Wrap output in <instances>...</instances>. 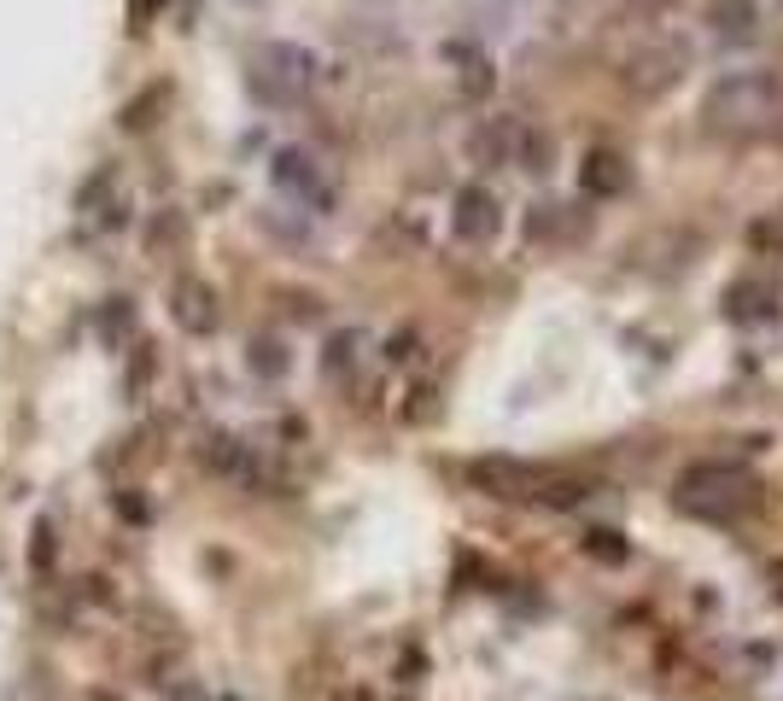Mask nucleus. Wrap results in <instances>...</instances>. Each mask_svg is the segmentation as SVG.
<instances>
[{
  "mask_svg": "<svg viewBox=\"0 0 783 701\" xmlns=\"http://www.w3.org/2000/svg\"><path fill=\"white\" fill-rule=\"evenodd\" d=\"M153 368H158V350H153V345H135L129 375H123V391H129V398H140V391L153 386Z\"/></svg>",
  "mask_w": 783,
  "mask_h": 701,
  "instance_id": "4be33fe9",
  "label": "nucleus"
},
{
  "mask_svg": "<svg viewBox=\"0 0 783 701\" xmlns=\"http://www.w3.org/2000/svg\"><path fill=\"white\" fill-rule=\"evenodd\" d=\"M270 181H275L286 199H299L311 217H327V205H334V188H327L322 164H316L311 153H299V147H281V153H275Z\"/></svg>",
  "mask_w": 783,
  "mask_h": 701,
  "instance_id": "39448f33",
  "label": "nucleus"
},
{
  "mask_svg": "<svg viewBox=\"0 0 783 701\" xmlns=\"http://www.w3.org/2000/svg\"><path fill=\"white\" fill-rule=\"evenodd\" d=\"M112 188H117V158H106V164H94V170L88 176H82V188H76V217H94L100 211V205H106L112 199Z\"/></svg>",
  "mask_w": 783,
  "mask_h": 701,
  "instance_id": "2eb2a0df",
  "label": "nucleus"
},
{
  "mask_svg": "<svg viewBox=\"0 0 783 701\" xmlns=\"http://www.w3.org/2000/svg\"><path fill=\"white\" fill-rule=\"evenodd\" d=\"M521 123H514V117H486L480 123V129H473V140H468V158L473 164H486V170H491V164H514V153H521Z\"/></svg>",
  "mask_w": 783,
  "mask_h": 701,
  "instance_id": "9b49d317",
  "label": "nucleus"
},
{
  "mask_svg": "<svg viewBox=\"0 0 783 701\" xmlns=\"http://www.w3.org/2000/svg\"><path fill=\"white\" fill-rule=\"evenodd\" d=\"M246 363H252V375H263V380H281L286 375V350H281L275 334H258L252 345H246Z\"/></svg>",
  "mask_w": 783,
  "mask_h": 701,
  "instance_id": "f3484780",
  "label": "nucleus"
},
{
  "mask_svg": "<svg viewBox=\"0 0 783 701\" xmlns=\"http://www.w3.org/2000/svg\"><path fill=\"white\" fill-rule=\"evenodd\" d=\"M258 222H263V234H275V240H286V245H304V240H311V229H304V222H281L275 211H258Z\"/></svg>",
  "mask_w": 783,
  "mask_h": 701,
  "instance_id": "393cba45",
  "label": "nucleus"
},
{
  "mask_svg": "<svg viewBox=\"0 0 783 701\" xmlns=\"http://www.w3.org/2000/svg\"><path fill=\"white\" fill-rule=\"evenodd\" d=\"M468 480L486 491V498H503V503H580L585 485L567 480V473H550V468H532V462H514V457H480L468 462Z\"/></svg>",
  "mask_w": 783,
  "mask_h": 701,
  "instance_id": "7ed1b4c3",
  "label": "nucleus"
},
{
  "mask_svg": "<svg viewBox=\"0 0 783 701\" xmlns=\"http://www.w3.org/2000/svg\"><path fill=\"white\" fill-rule=\"evenodd\" d=\"M450 59H462V94L468 100H480V94H491V59H480V53H468V48H450Z\"/></svg>",
  "mask_w": 783,
  "mask_h": 701,
  "instance_id": "6ab92c4d",
  "label": "nucleus"
},
{
  "mask_svg": "<svg viewBox=\"0 0 783 701\" xmlns=\"http://www.w3.org/2000/svg\"><path fill=\"white\" fill-rule=\"evenodd\" d=\"M550 158H555V140H550L544 129H526V135H521V153H514V164H521V170H532V176H550Z\"/></svg>",
  "mask_w": 783,
  "mask_h": 701,
  "instance_id": "aec40b11",
  "label": "nucleus"
},
{
  "mask_svg": "<svg viewBox=\"0 0 783 701\" xmlns=\"http://www.w3.org/2000/svg\"><path fill=\"white\" fill-rule=\"evenodd\" d=\"M357 345H363V334H352V327L327 339V350H322V375H327V380H340V368H345V375H352V363H357Z\"/></svg>",
  "mask_w": 783,
  "mask_h": 701,
  "instance_id": "a211bd4d",
  "label": "nucleus"
},
{
  "mask_svg": "<svg viewBox=\"0 0 783 701\" xmlns=\"http://www.w3.org/2000/svg\"><path fill=\"white\" fill-rule=\"evenodd\" d=\"M672 503H678V514H690V521L731 526L760 503V480L743 462H690L672 480Z\"/></svg>",
  "mask_w": 783,
  "mask_h": 701,
  "instance_id": "f03ea898",
  "label": "nucleus"
},
{
  "mask_svg": "<svg viewBox=\"0 0 783 701\" xmlns=\"http://www.w3.org/2000/svg\"><path fill=\"white\" fill-rule=\"evenodd\" d=\"M164 701H199L194 690H170V695H164Z\"/></svg>",
  "mask_w": 783,
  "mask_h": 701,
  "instance_id": "c85d7f7f",
  "label": "nucleus"
},
{
  "mask_svg": "<svg viewBox=\"0 0 783 701\" xmlns=\"http://www.w3.org/2000/svg\"><path fill=\"white\" fill-rule=\"evenodd\" d=\"M498 229H503V205H498V193L491 188H462L457 199H450V234H457L462 245H486V240H498Z\"/></svg>",
  "mask_w": 783,
  "mask_h": 701,
  "instance_id": "0eeeda50",
  "label": "nucleus"
},
{
  "mask_svg": "<svg viewBox=\"0 0 783 701\" xmlns=\"http://www.w3.org/2000/svg\"><path fill=\"white\" fill-rule=\"evenodd\" d=\"M311 76H316L311 48H299V41H263V48H252V65H246V88L263 106H293L311 88Z\"/></svg>",
  "mask_w": 783,
  "mask_h": 701,
  "instance_id": "20e7f679",
  "label": "nucleus"
},
{
  "mask_svg": "<svg viewBox=\"0 0 783 701\" xmlns=\"http://www.w3.org/2000/svg\"><path fill=\"white\" fill-rule=\"evenodd\" d=\"M708 30H713L719 41H754V35H760L754 0H713V7H708Z\"/></svg>",
  "mask_w": 783,
  "mask_h": 701,
  "instance_id": "f8f14e48",
  "label": "nucleus"
},
{
  "mask_svg": "<svg viewBox=\"0 0 783 701\" xmlns=\"http://www.w3.org/2000/svg\"><path fill=\"white\" fill-rule=\"evenodd\" d=\"M719 304H725V322L731 327H766V322L783 316V293H777L772 275H737Z\"/></svg>",
  "mask_w": 783,
  "mask_h": 701,
  "instance_id": "423d86ee",
  "label": "nucleus"
},
{
  "mask_svg": "<svg viewBox=\"0 0 783 701\" xmlns=\"http://www.w3.org/2000/svg\"><path fill=\"white\" fill-rule=\"evenodd\" d=\"M678 71H685V48H672V41H655V48H637V59L626 65V88L637 100H655V94H667Z\"/></svg>",
  "mask_w": 783,
  "mask_h": 701,
  "instance_id": "6e6552de",
  "label": "nucleus"
},
{
  "mask_svg": "<svg viewBox=\"0 0 783 701\" xmlns=\"http://www.w3.org/2000/svg\"><path fill=\"white\" fill-rule=\"evenodd\" d=\"M100 339H106L112 350L123 345V339H135V299H106L100 304Z\"/></svg>",
  "mask_w": 783,
  "mask_h": 701,
  "instance_id": "dca6fc26",
  "label": "nucleus"
},
{
  "mask_svg": "<svg viewBox=\"0 0 783 701\" xmlns=\"http://www.w3.org/2000/svg\"><path fill=\"white\" fill-rule=\"evenodd\" d=\"M164 94H170V88H164V82H147V88H140V94H129V100H123L117 123H123V129H129V135L153 129V117L164 112Z\"/></svg>",
  "mask_w": 783,
  "mask_h": 701,
  "instance_id": "4468645a",
  "label": "nucleus"
},
{
  "mask_svg": "<svg viewBox=\"0 0 783 701\" xmlns=\"http://www.w3.org/2000/svg\"><path fill=\"white\" fill-rule=\"evenodd\" d=\"M123 222H129V211H123V199H106L100 211L88 217V240H100V234H117Z\"/></svg>",
  "mask_w": 783,
  "mask_h": 701,
  "instance_id": "b1692460",
  "label": "nucleus"
},
{
  "mask_svg": "<svg viewBox=\"0 0 783 701\" xmlns=\"http://www.w3.org/2000/svg\"><path fill=\"white\" fill-rule=\"evenodd\" d=\"M562 211H567V205H532L526 234H532V240H555V229H562Z\"/></svg>",
  "mask_w": 783,
  "mask_h": 701,
  "instance_id": "5701e85b",
  "label": "nucleus"
},
{
  "mask_svg": "<svg viewBox=\"0 0 783 701\" xmlns=\"http://www.w3.org/2000/svg\"><path fill=\"white\" fill-rule=\"evenodd\" d=\"M30 567L48 573L53 567V521H35V544H30Z\"/></svg>",
  "mask_w": 783,
  "mask_h": 701,
  "instance_id": "a878e982",
  "label": "nucleus"
},
{
  "mask_svg": "<svg viewBox=\"0 0 783 701\" xmlns=\"http://www.w3.org/2000/svg\"><path fill=\"white\" fill-rule=\"evenodd\" d=\"M585 555H596V562H608V567H620L631 550H626V538H620L614 526H591V532H585Z\"/></svg>",
  "mask_w": 783,
  "mask_h": 701,
  "instance_id": "412c9836",
  "label": "nucleus"
},
{
  "mask_svg": "<svg viewBox=\"0 0 783 701\" xmlns=\"http://www.w3.org/2000/svg\"><path fill=\"white\" fill-rule=\"evenodd\" d=\"M702 129L713 140L749 147L783 135V82L772 71H731L702 94Z\"/></svg>",
  "mask_w": 783,
  "mask_h": 701,
  "instance_id": "f257e3e1",
  "label": "nucleus"
},
{
  "mask_svg": "<svg viewBox=\"0 0 783 701\" xmlns=\"http://www.w3.org/2000/svg\"><path fill=\"white\" fill-rule=\"evenodd\" d=\"M580 188L591 199H620L631 188V164L626 153H614V147H591L585 164H580Z\"/></svg>",
  "mask_w": 783,
  "mask_h": 701,
  "instance_id": "9d476101",
  "label": "nucleus"
},
{
  "mask_svg": "<svg viewBox=\"0 0 783 701\" xmlns=\"http://www.w3.org/2000/svg\"><path fill=\"white\" fill-rule=\"evenodd\" d=\"M181 240H188V217H181L176 205H164V211L147 222V252L153 258H176Z\"/></svg>",
  "mask_w": 783,
  "mask_h": 701,
  "instance_id": "ddd939ff",
  "label": "nucleus"
},
{
  "mask_svg": "<svg viewBox=\"0 0 783 701\" xmlns=\"http://www.w3.org/2000/svg\"><path fill=\"white\" fill-rule=\"evenodd\" d=\"M153 12H158V0H129V30H147Z\"/></svg>",
  "mask_w": 783,
  "mask_h": 701,
  "instance_id": "cd10ccee",
  "label": "nucleus"
},
{
  "mask_svg": "<svg viewBox=\"0 0 783 701\" xmlns=\"http://www.w3.org/2000/svg\"><path fill=\"white\" fill-rule=\"evenodd\" d=\"M88 701H117V695H106V690H94V695H88Z\"/></svg>",
  "mask_w": 783,
  "mask_h": 701,
  "instance_id": "c756f323",
  "label": "nucleus"
},
{
  "mask_svg": "<svg viewBox=\"0 0 783 701\" xmlns=\"http://www.w3.org/2000/svg\"><path fill=\"white\" fill-rule=\"evenodd\" d=\"M777 7H783V0H777Z\"/></svg>",
  "mask_w": 783,
  "mask_h": 701,
  "instance_id": "7c9ffc66",
  "label": "nucleus"
},
{
  "mask_svg": "<svg viewBox=\"0 0 783 701\" xmlns=\"http://www.w3.org/2000/svg\"><path fill=\"white\" fill-rule=\"evenodd\" d=\"M760 245H772V252H783V205H777V211H772L766 222H760Z\"/></svg>",
  "mask_w": 783,
  "mask_h": 701,
  "instance_id": "bb28decb",
  "label": "nucleus"
},
{
  "mask_svg": "<svg viewBox=\"0 0 783 701\" xmlns=\"http://www.w3.org/2000/svg\"><path fill=\"white\" fill-rule=\"evenodd\" d=\"M170 316H176L181 334H211L217 327V293L199 275H181L170 286Z\"/></svg>",
  "mask_w": 783,
  "mask_h": 701,
  "instance_id": "1a4fd4ad",
  "label": "nucleus"
}]
</instances>
